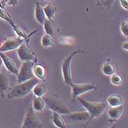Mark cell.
Masks as SVG:
<instances>
[{
  "label": "cell",
  "mask_w": 128,
  "mask_h": 128,
  "mask_svg": "<svg viewBox=\"0 0 128 128\" xmlns=\"http://www.w3.org/2000/svg\"><path fill=\"white\" fill-rule=\"evenodd\" d=\"M33 73L34 77L39 80H44L46 77V68L42 64H36L33 66Z\"/></svg>",
  "instance_id": "obj_13"
},
{
  "label": "cell",
  "mask_w": 128,
  "mask_h": 128,
  "mask_svg": "<svg viewBox=\"0 0 128 128\" xmlns=\"http://www.w3.org/2000/svg\"><path fill=\"white\" fill-rule=\"evenodd\" d=\"M124 102V99L122 98V96H120L118 94L110 95L107 100V102L110 107H115V106L123 105Z\"/></svg>",
  "instance_id": "obj_17"
},
{
  "label": "cell",
  "mask_w": 128,
  "mask_h": 128,
  "mask_svg": "<svg viewBox=\"0 0 128 128\" xmlns=\"http://www.w3.org/2000/svg\"><path fill=\"white\" fill-rule=\"evenodd\" d=\"M120 30L122 34L125 37L128 36V22L127 20H124L121 23L120 25Z\"/></svg>",
  "instance_id": "obj_27"
},
{
  "label": "cell",
  "mask_w": 128,
  "mask_h": 128,
  "mask_svg": "<svg viewBox=\"0 0 128 128\" xmlns=\"http://www.w3.org/2000/svg\"><path fill=\"white\" fill-rule=\"evenodd\" d=\"M0 18L5 20L6 22H8L11 26V27H12L13 26L16 25L15 22L13 21V20L12 18V17L10 16V14L6 10H4L3 8H0Z\"/></svg>",
  "instance_id": "obj_23"
},
{
  "label": "cell",
  "mask_w": 128,
  "mask_h": 128,
  "mask_svg": "<svg viewBox=\"0 0 128 128\" xmlns=\"http://www.w3.org/2000/svg\"><path fill=\"white\" fill-rule=\"evenodd\" d=\"M122 48L124 50H128V41H126L125 42H124L123 44H122Z\"/></svg>",
  "instance_id": "obj_31"
},
{
  "label": "cell",
  "mask_w": 128,
  "mask_h": 128,
  "mask_svg": "<svg viewBox=\"0 0 128 128\" xmlns=\"http://www.w3.org/2000/svg\"><path fill=\"white\" fill-rule=\"evenodd\" d=\"M65 116L69 120H71L72 122H89V114L87 111H78L75 113H70Z\"/></svg>",
  "instance_id": "obj_11"
},
{
  "label": "cell",
  "mask_w": 128,
  "mask_h": 128,
  "mask_svg": "<svg viewBox=\"0 0 128 128\" xmlns=\"http://www.w3.org/2000/svg\"><path fill=\"white\" fill-rule=\"evenodd\" d=\"M43 10H44V12L46 14V16L47 17V18L48 20H52L56 12V8L55 6H54L53 4H46L44 8H43Z\"/></svg>",
  "instance_id": "obj_21"
},
{
  "label": "cell",
  "mask_w": 128,
  "mask_h": 128,
  "mask_svg": "<svg viewBox=\"0 0 128 128\" xmlns=\"http://www.w3.org/2000/svg\"><path fill=\"white\" fill-rule=\"evenodd\" d=\"M119 2L124 9L128 10V0H119Z\"/></svg>",
  "instance_id": "obj_29"
},
{
  "label": "cell",
  "mask_w": 128,
  "mask_h": 128,
  "mask_svg": "<svg viewBox=\"0 0 128 128\" xmlns=\"http://www.w3.org/2000/svg\"><path fill=\"white\" fill-rule=\"evenodd\" d=\"M54 42V39L52 38V37L46 34H44L41 38V44L45 48H48V47L53 46Z\"/></svg>",
  "instance_id": "obj_25"
},
{
  "label": "cell",
  "mask_w": 128,
  "mask_h": 128,
  "mask_svg": "<svg viewBox=\"0 0 128 128\" xmlns=\"http://www.w3.org/2000/svg\"><path fill=\"white\" fill-rule=\"evenodd\" d=\"M42 123L40 122L39 118H38L37 115L35 114V111L33 110L32 107H30L26 115L24 118L23 124L21 126L22 128H34L41 127Z\"/></svg>",
  "instance_id": "obj_6"
},
{
  "label": "cell",
  "mask_w": 128,
  "mask_h": 128,
  "mask_svg": "<svg viewBox=\"0 0 128 128\" xmlns=\"http://www.w3.org/2000/svg\"><path fill=\"white\" fill-rule=\"evenodd\" d=\"M98 2L102 7L105 8H110L112 6L114 0H98Z\"/></svg>",
  "instance_id": "obj_28"
},
{
  "label": "cell",
  "mask_w": 128,
  "mask_h": 128,
  "mask_svg": "<svg viewBox=\"0 0 128 128\" xmlns=\"http://www.w3.org/2000/svg\"><path fill=\"white\" fill-rule=\"evenodd\" d=\"M124 110V107L123 105L110 107L108 110V116L110 119L111 120H118L122 116Z\"/></svg>",
  "instance_id": "obj_12"
},
{
  "label": "cell",
  "mask_w": 128,
  "mask_h": 128,
  "mask_svg": "<svg viewBox=\"0 0 128 128\" xmlns=\"http://www.w3.org/2000/svg\"><path fill=\"white\" fill-rule=\"evenodd\" d=\"M38 83L39 79L36 77H34L25 82L18 84L11 89V91L8 94V98L10 99H14L24 97L30 94L33 87Z\"/></svg>",
  "instance_id": "obj_1"
},
{
  "label": "cell",
  "mask_w": 128,
  "mask_h": 128,
  "mask_svg": "<svg viewBox=\"0 0 128 128\" xmlns=\"http://www.w3.org/2000/svg\"><path fill=\"white\" fill-rule=\"evenodd\" d=\"M110 82L114 85L118 86V85L122 84V82H123V77L120 74L114 73L110 77Z\"/></svg>",
  "instance_id": "obj_26"
},
{
  "label": "cell",
  "mask_w": 128,
  "mask_h": 128,
  "mask_svg": "<svg viewBox=\"0 0 128 128\" xmlns=\"http://www.w3.org/2000/svg\"><path fill=\"white\" fill-rule=\"evenodd\" d=\"M53 123L58 128H66V124L65 122L64 121V119L62 118V116H60V114L53 111Z\"/></svg>",
  "instance_id": "obj_20"
},
{
  "label": "cell",
  "mask_w": 128,
  "mask_h": 128,
  "mask_svg": "<svg viewBox=\"0 0 128 128\" xmlns=\"http://www.w3.org/2000/svg\"><path fill=\"white\" fill-rule=\"evenodd\" d=\"M84 50H83L78 49L77 50H75L64 59L62 64V73L64 81L66 84L70 85L72 82V74H71V61H72V59L75 56L76 54L84 53Z\"/></svg>",
  "instance_id": "obj_4"
},
{
  "label": "cell",
  "mask_w": 128,
  "mask_h": 128,
  "mask_svg": "<svg viewBox=\"0 0 128 128\" xmlns=\"http://www.w3.org/2000/svg\"><path fill=\"white\" fill-rule=\"evenodd\" d=\"M2 64H3V62H2V60L0 58V72L2 70Z\"/></svg>",
  "instance_id": "obj_32"
},
{
  "label": "cell",
  "mask_w": 128,
  "mask_h": 128,
  "mask_svg": "<svg viewBox=\"0 0 128 128\" xmlns=\"http://www.w3.org/2000/svg\"><path fill=\"white\" fill-rule=\"evenodd\" d=\"M34 16L35 18L38 20V22L40 23V24H42L46 19V14L44 12L43 8L40 4L38 2L35 3V10H34Z\"/></svg>",
  "instance_id": "obj_15"
},
{
  "label": "cell",
  "mask_w": 128,
  "mask_h": 128,
  "mask_svg": "<svg viewBox=\"0 0 128 128\" xmlns=\"http://www.w3.org/2000/svg\"><path fill=\"white\" fill-rule=\"evenodd\" d=\"M32 108L36 112H40L46 108V102L44 100L40 97H34L32 101Z\"/></svg>",
  "instance_id": "obj_16"
},
{
  "label": "cell",
  "mask_w": 128,
  "mask_h": 128,
  "mask_svg": "<svg viewBox=\"0 0 128 128\" xmlns=\"http://www.w3.org/2000/svg\"><path fill=\"white\" fill-rule=\"evenodd\" d=\"M32 91L35 97H40V98H42V96H44L47 92L45 85L42 84H39V83L33 87Z\"/></svg>",
  "instance_id": "obj_19"
},
{
  "label": "cell",
  "mask_w": 128,
  "mask_h": 128,
  "mask_svg": "<svg viewBox=\"0 0 128 128\" xmlns=\"http://www.w3.org/2000/svg\"><path fill=\"white\" fill-rule=\"evenodd\" d=\"M42 99L46 102V106L52 111H55L62 115H68L71 113L68 107L59 99L52 96H44Z\"/></svg>",
  "instance_id": "obj_3"
},
{
  "label": "cell",
  "mask_w": 128,
  "mask_h": 128,
  "mask_svg": "<svg viewBox=\"0 0 128 128\" xmlns=\"http://www.w3.org/2000/svg\"><path fill=\"white\" fill-rule=\"evenodd\" d=\"M9 2H10V4L13 6L16 5L18 3V0H9Z\"/></svg>",
  "instance_id": "obj_30"
},
{
  "label": "cell",
  "mask_w": 128,
  "mask_h": 128,
  "mask_svg": "<svg viewBox=\"0 0 128 128\" xmlns=\"http://www.w3.org/2000/svg\"><path fill=\"white\" fill-rule=\"evenodd\" d=\"M0 58L2 60L3 64L5 66L6 69L14 75H16V76L18 75V69L12 59L10 58L8 56H7L3 52H0Z\"/></svg>",
  "instance_id": "obj_10"
},
{
  "label": "cell",
  "mask_w": 128,
  "mask_h": 128,
  "mask_svg": "<svg viewBox=\"0 0 128 128\" xmlns=\"http://www.w3.org/2000/svg\"><path fill=\"white\" fill-rule=\"evenodd\" d=\"M0 46H1V40H0Z\"/></svg>",
  "instance_id": "obj_34"
},
{
  "label": "cell",
  "mask_w": 128,
  "mask_h": 128,
  "mask_svg": "<svg viewBox=\"0 0 128 128\" xmlns=\"http://www.w3.org/2000/svg\"><path fill=\"white\" fill-rule=\"evenodd\" d=\"M76 99H78L80 104L86 108V111L89 114V122L92 119L102 114V113L106 108V104L105 102H89L80 97H78Z\"/></svg>",
  "instance_id": "obj_2"
},
{
  "label": "cell",
  "mask_w": 128,
  "mask_h": 128,
  "mask_svg": "<svg viewBox=\"0 0 128 128\" xmlns=\"http://www.w3.org/2000/svg\"><path fill=\"white\" fill-rule=\"evenodd\" d=\"M24 39L20 38H11L7 39L0 46V52H8L12 50L17 49L24 42Z\"/></svg>",
  "instance_id": "obj_9"
},
{
  "label": "cell",
  "mask_w": 128,
  "mask_h": 128,
  "mask_svg": "<svg viewBox=\"0 0 128 128\" xmlns=\"http://www.w3.org/2000/svg\"><path fill=\"white\" fill-rule=\"evenodd\" d=\"M102 72L108 76H111L113 74L116 72V68L114 64L110 62H106L105 63L102 67Z\"/></svg>",
  "instance_id": "obj_22"
},
{
  "label": "cell",
  "mask_w": 128,
  "mask_h": 128,
  "mask_svg": "<svg viewBox=\"0 0 128 128\" xmlns=\"http://www.w3.org/2000/svg\"><path fill=\"white\" fill-rule=\"evenodd\" d=\"M34 62L27 61L23 62L20 68L18 70V73L17 75V81L18 84L25 82L30 79L34 77L33 73V66Z\"/></svg>",
  "instance_id": "obj_5"
},
{
  "label": "cell",
  "mask_w": 128,
  "mask_h": 128,
  "mask_svg": "<svg viewBox=\"0 0 128 128\" xmlns=\"http://www.w3.org/2000/svg\"><path fill=\"white\" fill-rule=\"evenodd\" d=\"M12 28L13 29L14 32H15V33L16 34V35H17V36H18V37L20 38L24 39V40H25V41H26V42H28V41H29V39H30V35H28V34L25 32V31L23 30L22 28H20V26H17L16 24L15 26H13Z\"/></svg>",
  "instance_id": "obj_24"
},
{
  "label": "cell",
  "mask_w": 128,
  "mask_h": 128,
  "mask_svg": "<svg viewBox=\"0 0 128 128\" xmlns=\"http://www.w3.org/2000/svg\"><path fill=\"white\" fill-rule=\"evenodd\" d=\"M72 88V98L76 99L78 97H80L81 94L88 92L90 91L94 90L97 87L93 84H73L72 82L70 84Z\"/></svg>",
  "instance_id": "obj_8"
},
{
  "label": "cell",
  "mask_w": 128,
  "mask_h": 128,
  "mask_svg": "<svg viewBox=\"0 0 128 128\" xmlns=\"http://www.w3.org/2000/svg\"><path fill=\"white\" fill-rule=\"evenodd\" d=\"M17 54L19 59L22 62H35L37 60V56L34 53L24 42H23L17 48Z\"/></svg>",
  "instance_id": "obj_7"
},
{
  "label": "cell",
  "mask_w": 128,
  "mask_h": 128,
  "mask_svg": "<svg viewBox=\"0 0 128 128\" xmlns=\"http://www.w3.org/2000/svg\"><path fill=\"white\" fill-rule=\"evenodd\" d=\"M45 1H51V0H45Z\"/></svg>",
  "instance_id": "obj_33"
},
{
  "label": "cell",
  "mask_w": 128,
  "mask_h": 128,
  "mask_svg": "<svg viewBox=\"0 0 128 128\" xmlns=\"http://www.w3.org/2000/svg\"><path fill=\"white\" fill-rule=\"evenodd\" d=\"M42 24H43V28H44L46 34L49 35V36H51V37L54 36L55 28H54V25L52 20L46 19Z\"/></svg>",
  "instance_id": "obj_18"
},
{
  "label": "cell",
  "mask_w": 128,
  "mask_h": 128,
  "mask_svg": "<svg viewBox=\"0 0 128 128\" xmlns=\"http://www.w3.org/2000/svg\"><path fill=\"white\" fill-rule=\"evenodd\" d=\"M8 89H9L8 77L4 73L0 72V97L3 98Z\"/></svg>",
  "instance_id": "obj_14"
}]
</instances>
